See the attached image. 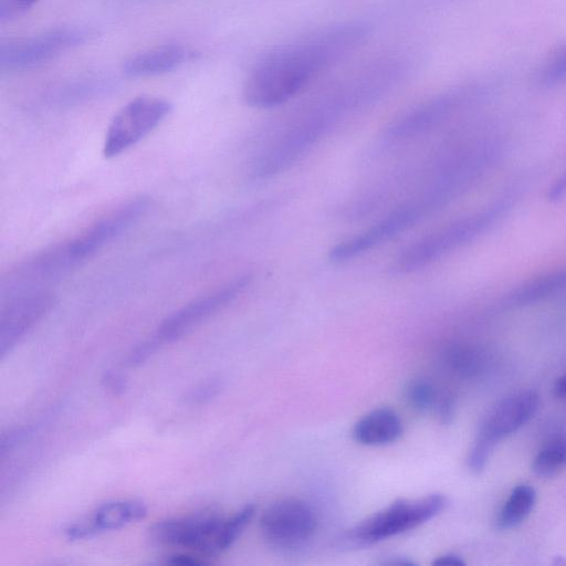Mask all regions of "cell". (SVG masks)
Segmentation results:
<instances>
[{
  "instance_id": "cell-1",
  "label": "cell",
  "mask_w": 566,
  "mask_h": 566,
  "mask_svg": "<svg viewBox=\"0 0 566 566\" xmlns=\"http://www.w3.org/2000/svg\"><path fill=\"white\" fill-rule=\"evenodd\" d=\"M369 34L364 22H344L274 49L248 75L244 102L263 109L287 103L359 49Z\"/></svg>"
},
{
  "instance_id": "cell-2",
  "label": "cell",
  "mask_w": 566,
  "mask_h": 566,
  "mask_svg": "<svg viewBox=\"0 0 566 566\" xmlns=\"http://www.w3.org/2000/svg\"><path fill=\"white\" fill-rule=\"evenodd\" d=\"M364 109L350 77L339 78L276 123L249 165L250 178L265 181L289 170L343 120Z\"/></svg>"
},
{
  "instance_id": "cell-3",
  "label": "cell",
  "mask_w": 566,
  "mask_h": 566,
  "mask_svg": "<svg viewBox=\"0 0 566 566\" xmlns=\"http://www.w3.org/2000/svg\"><path fill=\"white\" fill-rule=\"evenodd\" d=\"M255 507L248 504L231 516L195 513L155 523L150 538L163 546L184 548L207 558L228 549L253 517Z\"/></svg>"
},
{
  "instance_id": "cell-4",
  "label": "cell",
  "mask_w": 566,
  "mask_h": 566,
  "mask_svg": "<svg viewBox=\"0 0 566 566\" xmlns=\"http://www.w3.org/2000/svg\"><path fill=\"white\" fill-rule=\"evenodd\" d=\"M476 95L475 86H460L412 106L396 117L378 136L373 156L385 155L432 133Z\"/></svg>"
},
{
  "instance_id": "cell-5",
  "label": "cell",
  "mask_w": 566,
  "mask_h": 566,
  "mask_svg": "<svg viewBox=\"0 0 566 566\" xmlns=\"http://www.w3.org/2000/svg\"><path fill=\"white\" fill-rule=\"evenodd\" d=\"M446 505V496L439 493L395 501L348 530L343 542L354 548L376 544L430 521Z\"/></svg>"
},
{
  "instance_id": "cell-6",
  "label": "cell",
  "mask_w": 566,
  "mask_h": 566,
  "mask_svg": "<svg viewBox=\"0 0 566 566\" xmlns=\"http://www.w3.org/2000/svg\"><path fill=\"white\" fill-rule=\"evenodd\" d=\"M538 403V395L533 390L517 391L496 403L483 419L470 450V470L481 472L493 447L524 426L537 411Z\"/></svg>"
},
{
  "instance_id": "cell-7",
  "label": "cell",
  "mask_w": 566,
  "mask_h": 566,
  "mask_svg": "<svg viewBox=\"0 0 566 566\" xmlns=\"http://www.w3.org/2000/svg\"><path fill=\"white\" fill-rule=\"evenodd\" d=\"M169 101L142 95L125 104L108 125L103 154L113 158L126 151L150 134L171 113Z\"/></svg>"
},
{
  "instance_id": "cell-8",
  "label": "cell",
  "mask_w": 566,
  "mask_h": 566,
  "mask_svg": "<svg viewBox=\"0 0 566 566\" xmlns=\"http://www.w3.org/2000/svg\"><path fill=\"white\" fill-rule=\"evenodd\" d=\"M486 218L482 214L464 218L415 240L392 259L391 273L407 275L424 269L475 235Z\"/></svg>"
},
{
  "instance_id": "cell-9",
  "label": "cell",
  "mask_w": 566,
  "mask_h": 566,
  "mask_svg": "<svg viewBox=\"0 0 566 566\" xmlns=\"http://www.w3.org/2000/svg\"><path fill=\"white\" fill-rule=\"evenodd\" d=\"M251 281V274H243L192 300L167 316L148 339L157 350L164 344L179 339L198 324L235 301L249 287Z\"/></svg>"
},
{
  "instance_id": "cell-10",
  "label": "cell",
  "mask_w": 566,
  "mask_h": 566,
  "mask_svg": "<svg viewBox=\"0 0 566 566\" xmlns=\"http://www.w3.org/2000/svg\"><path fill=\"white\" fill-rule=\"evenodd\" d=\"M317 520L313 507L296 497L277 500L266 507L260 528L268 544L281 551H296L313 537Z\"/></svg>"
},
{
  "instance_id": "cell-11",
  "label": "cell",
  "mask_w": 566,
  "mask_h": 566,
  "mask_svg": "<svg viewBox=\"0 0 566 566\" xmlns=\"http://www.w3.org/2000/svg\"><path fill=\"white\" fill-rule=\"evenodd\" d=\"M91 36L92 31L85 28H63L28 39L8 41L0 45V66L2 70L34 66L85 43Z\"/></svg>"
},
{
  "instance_id": "cell-12",
  "label": "cell",
  "mask_w": 566,
  "mask_h": 566,
  "mask_svg": "<svg viewBox=\"0 0 566 566\" xmlns=\"http://www.w3.org/2000/svg\"><path fill=\"white\" fill-rule=\"evenodd\" d=\"M148 208L149 199L146 197H136L116 206L69 240L73 256L78 263L91 258L135 224Z\"/></svg>"
},
{
  "instance_id": "cell-13",
  "label": "cell",
  "mask_w": 566,
  "mask_h": 566,
  "mask_svg": "<svg viewBox=\"0 0 566 566\" xmlns=\"http://www.w3.org/2000/svg\"><path fill=\"white\" fill-rule=\"evenodd\" d=\"M78 264L69 241L56 244L10 270L1 280V292L11 296L40 290L43 283L62 277Z\"/></svg>"
},
{
  "instance_id": "cell-14",
  "label": "cell",
  "mask_w": 566,
  "mask_h": 566,
  "mask_svg": "<svg viewBox=\"0 0 566 566\" xmlns=\"http://www.w3.org/2000/svg\"><path fill=\"white\" fill-rule=\"evenodd\" d=\"M53 303V294L43 290L9 296L0 312L1 359L51 311Z\"/></svg>"
},
{
  "instance_id": "cell-15",
  "label": "cell",
  "mask_w": 566,
  "mask_h": 566,
  "mask_svg": "<svg viewBox=\"0 0 566 566\" xmlns=\"http://www.w3.org/2000/svg\"><path fill=\"white\" fill-rule=\"evenodd\" d=\"M146 515L147 506L139 500L112 501L97 507L87 521L69 525L65 536L71 541L92 537L101 532L124 527Z\"/></svg>"
},
{
  "instance_id": "cell-16",
  "label": "cell",
  "mask_w": 566,
  "mask_h": 566,
  "mask_svg": "<svg viewBox=\"0 0 566 566\" xmlns=\"http://www.w3.org/2000/svg\"><path fill=\"white\" fill-rule=\"evenodd\" d=\"M402 433L399 416L389 408H377L363 416L353 428L354 439L364 446H385Z\"/></svg>"
},
{
  "instance_id": "cell-17",
  "label": "cell",
  "mask_w": 566,
  "mask_h": 566,
  "mask_svg": "<svg viewBox=\"0 0 566 566\" xmlns=\"http://www.w3.org/2000/svg\"><path fill=\"white\" fill-rule=\"evenodd\" d=\"M185 50L177 44L154 48L130 56L123 65L129 77H145L167 73L185 60Z\"/></svg>"
},
{
  "instance_id": "cell-18",
  "label": "cell",
  "mask_w": 566,
  "mask_h": 566,
  "mask_svg": "<svg viewBox=\"0 0 566 566\" xmlns=\"http://www.w3.org/2000/svg\"><path fill=\"white\" fill-rule=\"evenodd\" d=\"M536 501V492L528 484L514 488L503 504L496 518V526L509 530L521 524L531 513Z\"/></svg>"
},
{
  "instance_id": "cell-19",
  "label": "cell",
  "mask_w": 566,
  "mask_h": 566,
  "mask_svg": "<svg viewBox=\"0 0 566 566\" xmlns=\"http://www.w3.org/2000/svg\"><path fill=\"white\" fill-rule=\"evenodd\" d=\"M566 467V432L551 438L534 458L532 469L539 476H553Z\"/></svg>"
},
{
  "instance_id": "cell-20",
  "label": "cell",
  "mask_w": 566,
  "mask_h": 566,
  "mask_svg": "<svg viewBox=\"0 0 566 566\" xmlns=\"http://www.w3.org/2000/svg\"><path fill=\"white\" fill-rule=\"evenodd\" d=\"M537 75L538 81L544 85L566 82V43L547 57Z\"/></svg>"
},
{
  "instance_id": "cell-21",
  "label": "cell",
  "mask_w": 566,
  "mask_h": 566,
  "mask_svg": "<svg viewBox=\"0 0 566 566\" xmlns=\"http://www.w3.org/2000/svg\"><path fill=\"white\" fill-rule=\"evenodd\" d=\"M438 396L433 386L423 379L412 380L406 388L408 402L413 409L421 412L434 408Z\"/></svg>"
},
{
  "instance_id": "cell-22",
  "label": "cell",
  "mask_w": 566,
  "mask_h": 566,
  "mask_svg": "<svg viewBox=\"0 0 566 566\" xmlns=\"http://www.w3.org/2000/svg\"><path fill=\"white\" fill-rule=\"evenodd\" d=\"M566 283V274H555L549 275L545 279L536 281L528 286H525L523 290L518 291L516 296H514L515 301H528L539 295H544L547 292L554 291Z\"/></svg>"
},
{
  "instance_id": "cell-23",
  "label": "cell",
  "mask_w": 566,
  "mask_h": 566,
  "mask_svg": "<svg viewBox=\"0 0 566 566\" xmlns=\"http://www.w3.org/2000/svg\"><path fill=\"white\" fill-rule=\"evenodd\" d=\"M221 388V380L211 378L189 389L185 396V400L189 405H201L213 399L220 392Z\"/></svg>"
},
{
  "instance_id": "cell-24",
  "label": "cell",
  "mask_w": 566,
  "mask_h": 566,
  "mask_svg": "<svg viewBox=\"0 0 566 566\" xmlns=\"http://www.w3.org/2000/svg\"><path fill=\"white\" fill-rule=\"evenodd\" d=\"M102 384L113 395H122L127 387L125 377L116 370H106L102 376Z\"/></svg>"
},
{
  "instance_id": "cell-25",
  "label": "cell",
  "mask_w": 566,
  "mask_h": 566,
  "mask_svg": "<svg viewBox=\"0 0 566 566\" xmlns=\"http://www.w3.org/2000/svg\"><path fill=\"white\" fill-rule=\"evenodd\" d=\"M206 558L207 557L205 556L188 552L171 555L169 556V558H167L166 563L171 565L193 566L207 564L208 562L206 560Z\"/></svg>"
},
{
  "instance_id": "cell-26",
  "label": "cell",
  "mask_w": 566,
  "mask_h": 566,
  "mask_svg": "<svg viewBox=\"0 0 566 566\" xmlns=\"http://www.w3.org/2000/svg\"><path fill=\"white\" fill-rule=\"evenodd\" d=\"M453 408L454 403L450 396H438L434 409L442 421L448 422L452 418Z\"/></svg>"
},
{
  "instance_id": "cell-27",
  "label": "cell",
  "mask_w": 566,
  "mask_h": 566,
  "mask_svg": "<svg viewBox=\"0 0 566 566\" xmlns=\"http://www.w3.org/2000/svg\"><path fill=\"white\" fill-rule=\"evenodd\" d=\"M464 560L457 554H444L436 558L433 565L440 566H462Z\"/></svg>"
},
{
  "instance_id": "cell-28",
  "label": "cell",
  "mask_w": 566,
  "mask_h": 566,
  "mask_svg": "<svg viewBox=\"0 0 566 566\" xmlns=\"http://www.w3.org/2000/svg\"><path fill=\"white\" fill-rule=\"evenodd\" d=\"M380 564L381 565H390V566H392V565H398V566L415 565V563L411 559H408L407 557H403V556H396V555L387 557Z\"/></svg>"
},
{
  "instance_id": "cell-29",
  "label": "cell",
  "mask_w": 566,
  "mask_h": 566,
  "mask_svg": "<svg viewBox=\"0 0 566 566\" xmlns=\"http://www.w3.org/2000/svg\"><path fill=\"white\" fill-rule=\"evenodd\" d=\"M554 391L557 397L566 399V374L556 380Z\"/></svg>"
},
{
  "instance_id": "cell-30",
  "label": "cell",
  "mask_w": 566,
  "mask_h": 566,
  "mask_svg": "<svg viewBox=\"0 0 566 566\" xmlns=\"http://www.w3.org/2000/svg\"><path fill=\"white\" fill-rule=\"evenodd\" d=\"M38 0H14V2L19 6V8L24 12L28 10L33 3Z\"/></svg>"
}]
</instances>
